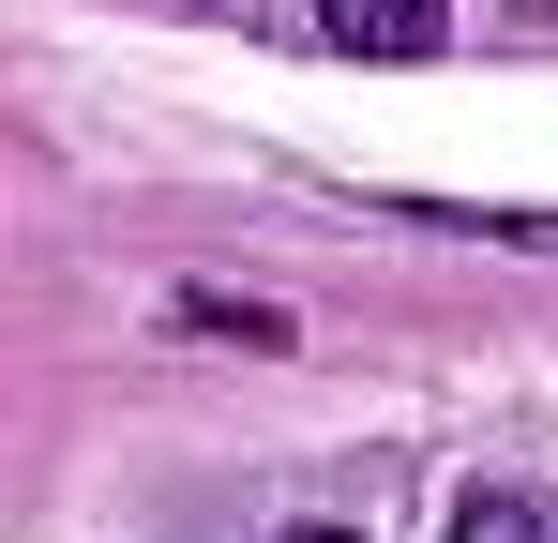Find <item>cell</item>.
Segmentation results:
<instances>
[{
    "mask_svg": "<svg viewBox=\"0 0 558 543\" xmlns=\"http://www.w3.org/2000/svg\"><path fill=\"white\" fill-rule=\"evenodd\" d=\"M287 543H363V529H287Z\"/></svg>",
    "mask_w": 558,
    "mask_h": 543,
    "instance_id": "cell-3",
    "label": "cell"
},
{
    "mask_svg": "<svg viewBox=\"0 0 558 543\" xmlns=\"http://www.w3.org/2000/svg\"><path fill=\"white\" fill-rule=\"evenodd\" d=\"M513 15H558V0H513Z\"/></svg>",
    "mask_w": 558,
    "mask_h": 543,
    "instance_id": "cell-4",
    "label": "cell"
},
{
    "mask_svg": "<svg viewBox=\"0 0 558 543\" xmlns=\"http://www.w3.org/2000/svg\"><path fill=\"white\" fill-rule=\"evenodd\" d=\"M453 543H558V483H468Z\"/></svg>",
    "mask_w": 558,
    "mask_h": 543,
    "instance_id": "cell-2",
    "label": "cell"
},
{
    "mask_svg": "<svg viewBox=\"0 0 558 543\" xmlns=\"http://www.w3.org/2000/svg\"><path fill=\"white\" fill-rule=\"evenodd\" d=\"M317 46H348V61H423V46H438V0H317Z\"/></svg>",
    "mask_w": 558,
    "mask_h": 543,
    "instance_id": "cell-1",
    "label": "cell"
}]
</instances>
